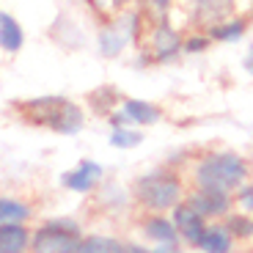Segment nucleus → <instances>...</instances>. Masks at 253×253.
Masks as SVG:
<instances>
[{
  "instance_id": "8",
  "label": "nucleus",
  "mask_w": 253,
  "mask_h": 253,
  "mask_svg": "<svg viewBox=\"0 0 253 253\" xmlns=\"http://www.w3.org/2000/svg\"><path fill=\"white\" fill-rule=\"evenodd\" d=\"M171 220L179 231V240H182V248H190V251H198L204 240V231H207L209 220L201 217L196 209L190 207V204H179V207L171 209Z\"/></svg>"
},
{
  "instance_id": "9",
  "label": "nucleus",
  "mask_w": 253,
  "mask_h": 253,
  "mask_svg": "<svg viewBox=\"0 0 253 253\" xmlns=\"http://www.w3.org/2000/svg\"><path fill=\"white\" fill-rule=\"evenodd\" d=\"M105 179V168H102L96 160H77V165L72 171H66L61 176V184L69 193H80V196H88Z\"/></svg>"
},
{
  "instance_id": "4",
  "label": "nucleus",
  "mask_w": 253,
  "mask_h": 253,
  "mask_svg": "<svg viewBox=\"0 0 253 253\" xmlns=\"http://www.w3.org/2000/svg\"><path fill=\"white\" fill-rule=\"evenodd\" d=\"M80 240L83 226L75 217H50L33 228L28 253H77Z\"/></svg>"
},
{
  "instance_id": "3",
  "label": "nucleus",
  "mask_w": 253,
  "mask_h": 253,
  "mask_svg": "<svg viewBox=\"0 0 253 253\" xmlns=\"http://www.w3.org/2000/svg\"><path fill=\"white\" fill-rule=\"evenodd\" d=\"M22 124L44 126L58 135H77L85 126V113L77 102L69 96H33V99H19L11 108Z\"/></svg>"
},
{
  "instance_id": "18",
  "label": "nucleus",
  "mask_w": 253,
  "mask_h": 253,
  "mask_svg": "<svg viewBox=\"0 0 253 253\" xmlns=\"http://www.w3.org/2000/svg\"><path fill=\"white\" fill-rule=\"evenodd\" d=\"M121 102H124V96H121L119 91L113 88V85H99V88H94V91L88 94L91 110H94L96 116H105V119H108L113 110L121 108Z\"/></svg>"
},
{
  "instance_id": "12",
  "label": "nucleus",
  "mask_w": 253,
  "mask_h": 253,
  "mask_svg": "<svg viewBox=\"0 0 253 253\" xmlns=\"http://www.w3.org/2000/svg\"><path fill=\"white\" fill-rule=\"evenodd\" d=\"M33 228L28 223H3L0 226V253H28Z\"/></svg>"
},
{
  "instance_id": "14",
  "label": "nucleus",
  "mask_w": 253,
  "mask_h": 253,
  "mask_svg": "<svg viewBox=\"0 0 253 253\" xmlns=\"http://www.w3.org/2000/svg\"><path fill=\"white\" fill-rule=\"evenodd\" d=\"M251 31V17L248 14H240L237 11L234 17H228L226 22H220V25L209 28V39L212 42H220V44H237V42H242L245 39V33Z\"/></svg>"
},
{
  "instance_id": "10",
  "label": "nucleus",
  "mask_w": 253,
  "mask_h": 253,
  "mask_svg": "<svg viewBox=\"0 0 253 253\" xmlns=\"http://www.w3.org/2000/svg\"><path fill=\"white\" fill-rule=\"evenodd\" d=\"M138 228H140V234H143L146 242H154V245H182L171 215H163V212H143L140 220H138Z\"/></svg>"
},
{
  "instance_id": "29",
  "label": "nucleus",
  "mask_w": 253,
  "mask_h": 253,
  "mask_svg": "<svg viewBox=\"0 0 253 253\" xmlns=\"http://www.w3.org/2000/svg\"><path fill=\"white\" fill-rule=\"evenodd\" d=\"M251 253H253V251H251Z\"/></svg>"
},
{
  "instance_id": "25",
  "label": "nucleus",
  "mask_w": 253,
  "mask_h": 253,
  "mask_svg": "<svg viewBox=\"0 0 253 253\" xmlns=\"http://www.w3.org/2000/svg\"><path fill=\"white\" fill-rule=\"evenodd\" d=\"M152 253H184L182 245H154Z\"/></svg>"
},
{
  "instance_id": "27",
  "label": "nucleus",
  "mask_w": 253,
  "mask_h": 253,
  "mask_svg": "<svg viewBox=\"0 0 253 253\" xmlns=\"http://www.w3.org/2000/svg\"><path fill=\"white\" fill-rule=\"evenodd\" d=\"M242 66H245V72L253 77V44H251V50H248V55H245V61H242Z\"/></svg>"
},
{
  "instance_id": "1",
  "label": "nucleus",
  "mask_w": 253,
  "mask_h": 253,
  "mask_svg": "<svg viewBox=\"0 0 253 253\" xmlns=\"http://www.w3.org/2000/svg\"><path fill=\"white\" fill-rule=\"evenodd\" d=\"M184 193H187V179L179 171V165H171V163L140 173L129 184V201L140 212L171 215V209L184 201Z\"/></svg>"
},
{
  "instance_id": "2",
  "label": "nucleus",
  "mask_w": 253,
  "mask_h": 253,
  "mask_svg": "<svg viewBox=\"0 0 253 253\" xmlns=\"http://www.w3.org/2000/svg\"><path fill=\"white\" fill-rule=\"evenodd\" d=\"M251 179V163L231 149H209L201 152L190 165V187L217 190L234 196Z\"/></svg>"
},
{
  "instance_id": "20",
  "label": "nucleus",
  "mask_w": 253,
  "mask_h": 253,
  "mask_svg": "<svg viewBox=\"0 0 253 253\" xmlns=\"http://www.w3.org/2000/svg\"><path fill=\"white\" fill-rule=\"evenodd\" d=\"M173 3H176V0H138V8H140V14L146 17V22L154 25V22L171 19Z\"/></svg>"
},
{
  "instance_id": "11",
  "label": "nucleus",
  "mask_w": 253,
  "mask_h": 253,
  "mask_svg": "<svg viewBox=\"0 0 253 253\" xmlns=\"http://www.w3.org/2000/svg\"><path fill=\"white\" fill-rule=\"evenodd\" d=\"M121 110L126 113L129 124L138 126V129L140 126H154L163 121V108L154 105V102H149V99H129V96H124Z\"/></svg>"
},
{
  "instance_id": "6",
  "label": "nucleus",
  "mask_w": 253,
  "mask_h": 253,
  "mask_svg": "<svg viewBox=\"0 0 253 253\" xmlns=\"http://www.w3.org/2000/svg\"><path fill=\"white\" fill-rule=\"evenodd\" d=\"M237 14V0H190V31H209Z\"/></svg>"
},
{
  "instance_id": "24",
  "label": "nucleus",
  "mask_w": 253,
  "mask_h": 253,
  "mask_svg": "<svg viewBox=\"0 0 253 253\" xmlns=\"http://www.w3.org/2000/svg\"><path fill=\"white\" fill-rule=\"evenodd\" d=\"M108 121H110V126H113V129H119V126H132V124H129V119H126V113L121 108L113 110V113L108 116Z\"/></svg>"
},
{
  "instance_id": "22",
  "label": "nucleus",
  "mask_w": 253,
  "mask_h": 253,
  "mask_svg": "<svg viewBox=\"0 0 253 253\" xmlns=\"http://www.w3.org/2000/svg\"><path fill=\"white\" fill-rule=\"evenodd\" d=\"M140 143H143V132L138 126H119L110 132V146H116V149H135Z\"/></svg>"
},
{
  "instance_id": "16",
  "label": "nucleus",
  "mask_w": 253,
  "mask_h": 253,
  "mask_svg": "<svg viewBox=\"0 0 253 253\" xmlns=\"http://www.w3.org/2000/svg\"><path fill=\"white\" fill-rule=\"evenodd\" d=\"M77 253H126V242L113 234H83Z\"/></svg>"
},
{
  "instance_id": "23",
  "label": "nucleus",
  "mask_w": 253,
  "mask_h": 253,
  "mask_svg": "<svg viewBox=\"0 0 253 253\" xmlns=\"http://www.w3.org/2000/svg\"><path fill=\"white\" fill-rule=\"evenodd\" d=\"M234 209L253 215V179H248V182L234 193Z\"/></svg>"
},
{
  "instance_id": "17",
  "label": "nucleus",
  "mask_w": 253,
  "mask_h": 253,
  "mask_svg": "<svg viewBox=\"0 0 253 253\" xmlns=\"http://www.w3.org/2000/svg\"><path fill=\"white\" fill-rule=\"evenodd\" d=\"M36 209L17 196H0V226L3 223H31Z\"/></svg>"
},
{
  "instance_id": "19",
  "label": "nucleus",
  "mask_w": 253,
  "mask_h": 253,
  "mask_svg": "<svg viewBox=\"0 0 253 253\" xmlns=\"http://www.w3.org/2000/svg\"><path fill=\"white\" fill-rule=\"evenodd\" d=\"M223 223H226V228L231 231L237 245H240V242H253V215L240 212V209H231V212L223 217Z\"/></svg>"
},
{
  "instance_id": "5",
  "label": "nucleus",
  "mask_w": 253,
  "mask_h": 253,
  "mask_svg": "<svg viewBox=\"0 0 253 253\" xmlns=\"http://www.w3.org/2000/svg\"><path fill=\"white\" fill-rule=\"evenodd\" d=\"M182 44H184V33L173 25L171 19L149 25V55H152L154 66L179 61V55H182Z\"/></svg>"
},
{
  "instance_id": "26",
  "label": "nucleus",
  "mask_w": 253,
  "mask_h": 253,
  "mask_svg": "<svg viewBox=\"0 0 253 253\" xmlns=\"http://www.w3.org/2000/svg\"><path fill=\"white\" fill-rule=\"evenodd\" d=\"M126 253H152V248H146L143 242H126Z\"/></svg>"
},
{
  "instance_id": "21",
  "label": "nucleus",
  "mask_w": 253,
  "mask_h": 253,
  "mask_svg": "<svg viewBox=\"0 0 253 253\" xmlns=\"http://www.w3.org/2000/svg\"><path fill=\"white\" fill-rule=\"evenodd\" d=\"M212 44H215V42L209 39L207 31H187V33H184L182 55H204Z\"/></svg>"
},
{
  "instance_id": "13",
  "label": "nucleus",
  "mask_w": 253,
  "mask_h": 253,
  "mask_svg": "<svg viewBox=\"0 0 253 253\" xmlns=\"http://www.w3.org/2000/svg\"><path fill=\"white\" fill-rule=\"evenodd\" d=\"M237 242L223 220H212L204 231V240L198 245V253H234Z\"/></svg>"
},
{
  "instance_id": "7",
  "label": "nucleus",
  "mask_w": 253,
  "mask_h": 253,
  "mask_svg": "<svg viewBox=\"0 0 253 253\" xmlns=\"http://www.w3.org/2000/svg\"><path fill=\"white\" fill-rule=\"evenodd\" d=\"M184 204L196 209L201 217L212 220H223V217L234 209V196L228 193H217V190H198L187 184V193H184Z\"/></svg>"
},
{
  "instance_id": "15",
  "label": "nucleus",
  "mask_w": 253,
  "mask_h": 253,
  "mask_svg": "<svg viewBox=\"0 0 253 253\" xmlns=\"http://www.w3.org/2000/svg\"><path fill=\"white\" fill-rule=\"evenodd\" d=\"M25 44V31L17 22V17H11L8 11H0V50L14 55L22 50Z\"/></svg>"
},
{
  "instance_id": "28",
  "label": "nucleus",
  "mask_w": 253,
  "mask_h": 253,
  "mask_svg": "<svg viewBox=\"0 0 253 253\" xmlns=\"http://www.w3.org/2000/svg\"><path fill=\"white\" fill-rule=\"evenodd\" d=\"M119 3V8H126V6H132V3H138V0H116Z\"/></svg>"
}]
</instances>
